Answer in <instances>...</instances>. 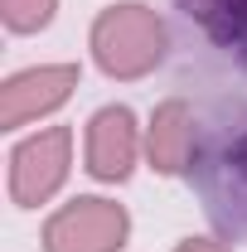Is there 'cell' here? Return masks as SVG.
Masks as SVG:
<instances>
[{
    "mask_svg": "<svg viewBox=\"0 0 247 252\" xmlns=\"http://www.w3.org/2000/svg\"><path fill=\"white\" fill-rule=\"evenodd\" d=\"M73 175V131L68 126H44L25 136L10 151V199L15 209H39L49 204Z\"/></svg>",
    "mask_w": 247,
    "mask_h": 252,
    "instance_id": "cell-3",
    "label": "cell"
},
{
    "mask_svg": "<svg viewBox=\"0 0 247 252\" xmlns=\"http://www.w3.org/2000/svg\"><path fill=\"white\" fill-rule=\"evenodd\" d=\"M146 156V136H141V122L136 112L112 102V107H97L88 117V131H83V160H88V175L102 180V185H122L131 180L136 160Z\"/></svg>",
    "mask_w": 247,
    "mask_h": 252,
    "instance_id": "cell-4",
    "label": "cell"
},
{
    "mask_svg": "<svg viewBox=\"0 0 247 252\" xmlns=\"http://www.w3.org/2000/svg\"><path fill=\"white\" fill-rule=\"evenodd\" d=\"M175 252H233L228 243H218V238H180Z\"/></svg>",
    "mask_w": 247,
    "mask_h": 252,
    "instance_id": "cell-10",
    "label": "cell"
},
{
    "mask_svg": "<svg viewBox=\"0 0 247 252\" xmlns=\"http://www.w3.org/2000/svg\"><path fill=\"white\" fill-rule=\"evenodd\" d=\"M83 68L78 63H39V68H20L0 83V126L20 131V126L54 117L68 97L78 93Z\"/></svg>",
    "mask_w": 247,
    "mask_h": 252,
    "instance_id": "cell-5",
    "label": "cell"
},
{
    "mask_svg": "<svg viewBox=\"0 0 247 252\" xmlns=\"http://www.w3.org/2000/svg\"><path fill=\"white\" fill-rule=\"evenodd\" d=\"M88 49H93V63L107 78L136 83V78H146V73H155L165 63L170 30H165V20L155 15L151 5L117 0V5L97 10L93 30H88Z\"/></svg>",
    "mask_w": 247,
    "mask_h": 252,
    "instance_id": "cell-1",
    "label": "cell"
},
{
    "mask_svg": "<svg viewBox=\"0 0 247 252\" xmlns=\"http://www.w3.org/2000/svg\"><path fill=\"white\" fill-rule=\"evenodd\" d=\"M214 219L228 223V228H247V131L218 156V170H214Z\"/></svg>",
    "mask_w": 247,
    "mask_h": 252,
    "instance_id": "cell-7",
    "label": "cell"
},
{
    "mask_svg": "<svg viewBox=\"0 0 247 252\" xmlns=\"http://www.w3.org/2000/svg\"><path fill=\"white\" fill-rule=\"evenodd\" d=\"M146 160L155 175H189L194 170V107L170 97L151 112L146 126Z\"/></svg>",
    "mask_w": 247,
    "mask_h": 252,
    "instance_id": "cell-6",
    "label": "cell"
},
{
    "mask_svg": "<svg viewBox=\"0 0 247 252\" xmlns=\"http://www.w3.org/2000/svg\"><path fill=\"white\" fill-rule=\"evenodd\" d=\"M131 238V214L117 199H68L44 223V252H122Z\"/></svg>",
    "mask_w": 247,
    "mask_h": 252,
    "instance_id": "cell-2",
    "label": "cell"
},
{
    "mask_svg": "<svg viewBox=\"0 0 247 252\" xmlns=\"http://www.w3.org/2000/svg\"><path fill=\"white\" fill-rule=\"evenodd\" d=\"M180 10L218 49L247 59V0H180Z\"/></svg>",
    "mask_w": 247,
    "mask_h": 252,
    "instance_id": "cell-8",
    "label": "cell"
},
{
    "mask_svg": "<svg viewBox=\"0 0 247 252\" xmlns=\"http://www.w3.org/2000/svg\"><path fill=\"white\" fill-rule=\"evenodd\" d=\"M59 0H0V20L10 34H39L54 25Z\"/></svg>",
    "mask_w": 247,
    "mask_h": 252,
    "instance_id": "cell-9",
    "label": "cell"
}]
</instances>
